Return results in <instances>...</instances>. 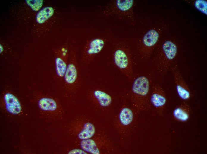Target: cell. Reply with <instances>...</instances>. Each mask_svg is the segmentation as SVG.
<instances>
[{
	"instance_id": "2",
	"label": "cell",
	"mask_w": 207,
	"mask_h": 154,
	"mask_svg": "<svg viewBox=\"0 0 207 154\" xmlns=\"http://www.w3.org/2000/svg\"><path fill=\"white\" fill-rule=\"evenodd\" d=\"M112 60L115 68L130 82L135 74L131 51L127 43L123 40L115 43L112 54Z\"/></svg>"
},
{
	"instance_id": "1",
	"label": "cell",
	"mask_w": 207,
	"mask_h": 154,
	"mask_svg": "<svg viewBox=\"0 0 207 154\" xmlns=\"http://www.w3.org/2000/svg\"><path fill=\"white\" fill-rule=\"evenodd\" d=\"M130 82L127 99L138 113L148 111L151 108L150 99L153 83L152 74L146 73L135 75Z\"/></svg>"
},
{
	"instance_id": "5",
	"label": "cell",
	"mask_w": 207,
	"mask_h": 154,
	"mask_svg": "<svg viewBox=\"0 0 207 154\" xmlns=\"http://www.w3.org/2000/svg\"><path fill=\"white\" fill-rule=\"evenodd\" d=\"M134 0H114L104 7L103 13L107 16L117 18L134 24Z\"/></svg>"
},
{
	"instance_id": "10",
	"label": "cell",
	"mask_w": 207,
	"mask_h": 154,
	"mask_svg": "<svg viewBox=\"0 0 207 154\" xmlns=\"http://www.w3.org/2000/svg\"><path fill=\"white\" fill-rule=\"evenodd\" d=\"M150 101L151 108L158 115L161 116L166 104L167 97L164 91L158 84H152Z\"/></svg>"
},
{
	"instance_id": "17",
	"label": "cell",
	"mask_w": 207,
	"mask_h": 154,
	"mask_svg": "<svg viewBox=\"0 0 207 154\" xmlns=\"http://www.w3.org/2000/svg\"><path fill=\"white\" fill-rule=\"evenodd\" d=\"M191 110L189 105L184 102L174 110L172 113L173 118L180 122H186L189 119Z\"/></svg>"
},
{
	"instance_id": "4",
	"label": "cell",
	"mask_w": 207,
	"mask_h": 154,
	"mask_svg": "<svg viewBox=\"0 0 207 154\" xmlns=\"http://www.w3.org/2000/svg\"><path fill=\"white\" fill-rule=\"evenodd\" d=\"M138 113L126 99L120 107L115 125L123 141L127 139L135 122V115Z\"/></svg>"
},
{
	"instance_id": "8",
	"label": "cell",
	"mask_w": 207,
	"mask_h": 154,
	"mask_svg": "<svg viewBox=\"0 0 207 154\" xmlns=\"http://www.w3.org/2000/svg\"><path fill=\"white\" fill-rule=\"evenodd\" d=\"M107 39L104 36H98L87 41L84 47L81 63L86 66L92 62L104 49Z\"/></svg>"
},
{
	"instance_id": "12",
	"label": "cell",
	"mask_w": 207,
	"mask_h": 154,
	"mask_svg": "<svg viewBox=\"0 0 207 154\" xmlns=\"http://www.w3.org/2000/svg\"><path fill=\"white\" fill-rule=\"evenodd\" d=\"M72 125L73 133L81 140L91 138L95 134V126L87 120L81 119L76 121Z\"/></svg>"
},
{
	"instance_id": "3",
	"label": "cell",
	"mask_w": 207,
	"mask_h": 154,
	"mask_svg": "<svg viewBox=\"0 0 207 154\" xmlns=\"http://www.w3.org/2000/svg\"><path fill=\"white\" fill-rule=\"evenodd\" d=\"M158 46L154 58L155 66L158 73L164 76L174 64L178 51V46L175 40L167 39Z\"/></svg>"
},
{
	"instance_id": "15",
	"label": "cell",
	"mask_w": 207,
	"mask_h": 154,
	"mask_svg": "<svg viewBox=\"0 0 207 154\" xmlns=\"http://www.w3.org/2000/svg\"><path fill=\"white\" fill-rule=\"evenodd\" d=\"M3 98L5 108L9 113L17 115L21 112L22 105L14 94L10 92H7L4 94Z\"/></svg>"
},
{
	"instance_id": "7",
	"label": "cell",
	"mask_w": 207,
	"mask_h": 154,
	"mask_svg": "<svg viewBox=\"0 0 207 154\" xmlns=\"http://www.w3.org/2000/svg\"><path fill=\"white\" fill-rule=\"evenodd\" d=\"M63 79L66 90L70 94L74 95L80 86L81 79L77 50L73 46L70 51L69 61Z\"/></svg>"
},
{
	"instance_id": "13",
	"label": "cell",
	"mask_w": 207,
	"mask_h": 154,
	"mask_svg": "<svg viewBox=\"0 0 207 154\" xmlns=\"http://www.w3.org/2000/svg\"><path fill=\"white\" fill-rule=\"evenodd\" d=\"M110 142L103 135L81 140L80 146L81 148L87 153L92 154H99L102 153L103 148L108 147Z\"/></svg>"
},
{
	"instance_id": "14",
	"label": "cell",
	"mask_w": 207,
	"mask_h": 154,
	"mask_svg": "<svg viewBox=\"0 0 207 154\" xmlns=\"http://www.w3.org/2000/svg\"><path fill=\"white\" fill-rule=\"evenodd\" d=\"M70 52L67 48L62 49L58 52L55 59L56 73L57 77L62 80L67 68L68 60L69 58Z\"/></svg>"
},
{
	"instance_id": "18",
	"label": "cell",
	"mask_w": 207,
	"mask_h": 154,
	"mask_svg": "<svg viewBox=\"0 0 207 154\" xmlns=\"http://www.w3.org/2000/svg\"><path fill=\"white\" fill-rule=\"evenodd\" d=\"M54 12V9L51 7L43 8L38 12L36 15L37 22L39 24L44 23L53 16Z\"/></svg>"
},
{
	"instance_id": "11",
	"label": "cell",
	"mask_w": 207,
	"mask_h": 154,
	"mask_svg": "<svg viewBox=\"0 0 207 154\" xmlns=\"http://www.w3.org/2000/svg\"><path fill=\"white\" fill-rule=\"evenodd\" d=\"M170 69L173 77L177 94L181 99L186 102L189 100L191 97L190 89L177 65L174 64Z\"/></svg>"
},
{
	"instance_id": "16",
	"label": "cell",
	"mask_w": 207,
	"mask_h": 154,
	"mask_svg": "<svg viewBox=\"0 0 207 154\" xmlns=\"http://www.w3.org/2000/svg\"><path fill=\"white\" fill-rule=\"evenodd\" d=\"M38 106L42 110L49 113H57L61 110V105L55 99L48 96L41 97L38 101Z\"/></svg>"
},
{
	"instance_id": "20",
	"label": "cell",
	"mask_w": 207,
	"mask_h": 154,
	"mask_svg": "<svg viewBox=\"0 0 207 154\" xmlns=\"http://www.w3.org/2000/svg\"><path fill=\"white\" fill-rule=\"evenodd\" d=\"M87 153L82 149H74L70 150L68 153L69 154H87Z\"/></svg>"
},
{
	"instance_id": "6",
	"label": "cell",
	"mask_w": 207,
	"mask_h": 154,
	"mask_svg": "<svg viewBox=\"0 0 207 154\" xmlns=\"http://www.w3.org/2000/svg\"><path fill=\"white\" fill-rule=\"evenodd\" d=\"M161 33L160 28L152 27L145 31L137 39L136 48L141 59H147L150 57L158 46Z\"/></svg>"
},
{
	"instance_id": "9",
	"label": "cell",
	"mask_w": 207,
	"mask_h": 154,
	"mask_svg": "<svg viewBox=\"0 0 207 154\" xmlns=\"http://www.w3.org/2000/svg\"><path fill=\"white\" fill-rule=\"evenodd\" d=\"M88 96L95 107L100 110L110 109L113 103V96L103 88L97 86L89 91Z\"/></svg>"
},
{
	"instance_id": "19",
	"label": "cell",
	"mask_w": 207,
	"mask_h": 154,
	"mask_svg": "<svg viewBox=\"0 0 207 154\" xmlns=\"http://www.w3.org/2000/svg\"><path fill=\"white\" fill-rule=\"evenodd\" d=\"M27 4L34 11H38L42 7L43 0H26Z\"/></svg>"
}]
</instances>
